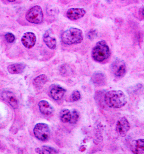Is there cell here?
Returning <instances> with one entry per match:
<instances>
[{"mask_svg": "<svg viewBox=\"0 0 144 154\" xmlns=\"http://www.w3.org/2000/svg\"><path fill=\"white\" fill-rule=\"evenodd\" d=\"M104 102L106 105L114 109L124 107L127 103V98L123 91L111 90L108 91L104 95Z\"/></svg>", "mask_w": 144, "mask_h": 154, "instance_id": "cell-1", "label": "cell"}, {"mask_svg": "<svg viewBox=\"0 0 144 154\" xmlns=\"http://www.w3.org/2000/svg\"><path fill=\"white\" fill-rule=\"evenodd\" d=\"M83 39L82 30L75 27H71L66 29L61 35L62 43L66 45L79 44L82 42Z\"/></svg>", "mask_w": 144, "mask_h": 154, "instance_id": "cell-2", "label": "cell"}, {"mask_svg": "<svg viewBox=\"0 0 144 154\" xmlns=\"http://www.w3.org/2000/svg\"><path fill=\"white\" fill-rule=\"evenodd\" d=\"M110 56V48L106 42L102 40L97 42L92 51V58L96 62L102 63Z\"/></svg>", "mask_w": 144, "mask_h": 154, "instance_id": "cell-3", "label": "cell"}, {"mask_svg": "<svg viewBox=\"0 0 144 154\" xmlns=\"http://www.w3.org/2000/svg\"><path fill=\"white\" fill-rule=\"evenodd\" d=\"M26 19L28 22L39 24L43 20V13L41 8L39 5H35L30 8L26 15Z\"/></svg>", "mask_w": 144, "mask_h": 154, "instance_id": "cell-4", "label": "cell"}, {"mask_svg": "<svg viewBox=\"0 0 144 154\" xmlns=\"http://www.w3.org/2000/svg\"><path fill=\"white\" fill-rule=\"evenodd\" d=\"M34 134L37 139L41 141L48 140L50 136V129L47 124L44 123H38L34 128Z\"/></svg>", "mask_w": 144, "mask_h": 154, "instance_id": "cell-5", "label": "cell"}, {"mask_svg": "<svg viewBox=\"0 0 144 154\" xmlns=\"http://www.w3.org/2000/svg\"><path fill=\"white\" fill-rule=\"evenodd\" d=\"M111 70L116 77H123L126 72L125 63L122 60L117 59L111 65Z\"/></svg>", "mask_w": 144, "mask_h": 154, "instance_id": "cell-6", "label": "cell"}, {"mask_svg": "<svg viewBox=\"0 0 144 154\" xmlns=\"http://www.w3.org/2000/svg\"><path fill=\"white\" fill-rule=\"evenodd\" d=\"M130 129V124L127 119L123 117L118 120L116 124L117 133L122 137L125 136Z\"/></svg>", "mask_w": 144, "mask_h": 154, "instance_id": "cell-7", "label": "cell"}, {"mask_svg": "<svg viewBox=\"0 0 144 154\" xmlns=\"http://www.w3.org/2000/svg\"><path fill=\"white\" fill-rule=\"evenodd\" d=\"M66 90L58 84H53L50 87L49 94L51 98L55 100H60L63 97Z\"/></svg>", "mask_w": 144, "mask_h": 154, "instance_id": "cell-8", "label": "cell"}, {"mask_svg": "<svg viewBox=\"0 0 144 154\" xmlns=\"http://www.w3.org/2000/svg\"><path fill=\"white\" fill-rule=\"evenodd\" d=\"M86 14V11L84 8H72L66 12V16L70 20H77L83 17Z\"/></svg>", "mask_w": 144, "mask_h": 154, "instance_id": "cell-9", "label": "cell"}, {"mask_svg": "<svg viewBox=\"0 0 144 154\" xmlns=\"http://www.w3.org/2000/svg\"><path fill=\"white\" fill-rule=\"evenodd\" d=\"M1 97L3 100L7 102V103L11 106L12 108L16 109L18 107V100L13 92L11 91H4L1 94Z\"/></svg>", "mask_w": 144, "mask_h": 154, "instance_id": "cell-10", "label": "cell"}, {"mask_svg": "<svg viewBox=\"0 0 144 154\" xmlns=\"http://www.w3.org/2000/svg\"><path fill=\"white\" fill-rule=\"evenodd\" d=\"M21 41L25 48L27 49H31L34 46L36 43V37L34 33L27 32L23 35Z\"/></svg>", "mask_w": 144, "mask_h": 154, "instance_id": "cell-11", "label": "cell"}, {"mask_svg": "<svg viewBox=\"0 0 144 154\" xmlns=\"http://www.w3.org/2000/svg\"><path fill=\"white\" fill-rule=\"evenodd\" d=\"M131 151L133 154H144V139H137L132 141Z\"/></svg>", "mask_w": 144, "mask_h": 154, "instance_id": "cell-12", "label": "cell"}, {"mask_svg": "<svg viewBox=\"0 0 144 154\" xmlns=\"http://www.w3.org/2000/svg\"><path fill=\"white\" fill-rule=\"evenodd\" d=\"M38 106L40 112L43 115L49 116L54 112V107L46 100H41L38 103Z\"/></svg>", "mask_w": 144, "mask_h": 154, "instance_id": "cell-13", "label": "cell"}, {"mask_svg": "<svg viewBox=\"0 0 144 154\" xmlns=\"http://www.w3.org/2000/svg\"><path fill=\"white\" fill-rule=\"evenodd\" d=\"M43 41L49 49H54L57 46V40L54 36L51 35L50 30L47 31L43 36Z\"/></svg>", "mask_w": 144, "mask_h": 154, "instance_id": "cell-14", "label": "cell"}, {"mask_svg": "<svg viewBox=\"0 0 144 154\" xmlns=\"http://www.w3.org/2000/svg\"><path fill=\"white\" fill-rule=\"evenodd\" d=\"M26 68V65L24 63H12L8 66V70L9 73L16 75L20 74L24 72Z\"/></svg>", "mask_w": 144, "mask_h": 154, "instance_id": "cell-15", "label": "cell"}, {"mask_svg": "<svg viewBox=\"0 0 144 154\" xmlns=\"http://www.w3.org/2000/svg\"><path fill=\"white\" fill-rule=\"evenodd\" d=\"M35 152L38 154H58L59 151L53 147L50 146H42L35 149Z\"/></svg>", "mask_w": 144, "mask_h": 154, "instance_id": "cell-16", "label": "cell"}, {"mask_svg": "<svg viewBox=\"0 0 144 154\" xmlns=\"http://www.w3.org/2000/svg\"><path fill=\"white\" fill-rule=\"evenodd\" d=\"M60 117L61 121L64 123H68L70 121L72 112L68 109H63L60 114Z\"/></svg>", "mask_w": 144, "mask_h": 154, "instance_id": "cell-17", "label": "cell"}, {"mask_svg": "<svg viewBox=\"0 0 144 154\" xmlns=\"http://www.w3.org/2000/svg\"><path fill=\"white\" fill-rule=\"evenodd\" d=\"M92 81L95 84L101 85L105 82L104 75L102 73H95L92 77Z\"/></svg>", "mask_w": 144, "mask_h": 154, "instance_id": "cell-18", "label": "cell"}, {"mask_svg": "<svg viewBox=\"0 0 144 154\" xmlns=\"http://www.w3.org/2000/svg\"><path fill=\"white\" fill-rule=\"evenodd\" d=\"M48 81V78L45 75H41L35 77L34 80V84L37 87H39L46 84Z\"/></svg>", "mask_w": 144, "mask_h": 154, "instance_id": "cell-19", "label": "cell"}, {"mask_svg": "<svg viewBox=\"0 0 144 154\" xmlns=\"http://www.w3.org/2000/svg\"><path fill=\"white\" fill-rule=\"evenodd\" d=\"M71 112H72V117L69 123H70L71 124H75L77 122L79 119V114L75 110H73Z\"/></svg>", "mask_w": 144, "mask_h": 154, "instance_id": "cell-20", "label": "cell"}, {"mask_svg": "<svg viewBox=\"0 0 144 154\" xmlns=\"http://www.w3.org/2000/svg\"><path fill=\"white\" fill-rule=\"evenodd\" d=\"M81 98V94L80 91L75 90L73 92V93L71 95L70 97V99L72 102H76L80 100Z\"/></svg>", "mask_w": 144, "mask_h": 154, "instance_id": "cell-21", "label": "cell"}, {"mask_svg": "<svg viewBox=\"0 0 144 154\" xmlns=\"http://www.w3.org/2000/svg\"><path fill=\"white\" fill-rule=\"evenodd\" d=\"M5 38L7 42L9 43H12L15 41V36L11 32H8L5 35Z\"/></svg>", "mask_w": 144, "mask_h": 154, "instance_id": "cell-22", "label": "cell"}, {"mask_svg": "<svg viewBox=\"0 0 144 154\" xmlns=\"http://www.w3.org/2000/svg\"><path fill=\"white\" fill-rule=\"evenodd\" d=\"M97 36V32L95 29H90L87 34V37L90 40H93Z\"/></svg>", "mask_w": 144, "mask_h": 154, "instance_id": "cell-23", "label": "cell"}, {"mask_svg": "<svg viewBox=\"0 0 144 154\" xmlns=\"http://www.w3.org/2000/svg\"><path fill=\"white\" fill-rule=\"evenodd\" d=\"M141 14H142V17H144V8L142 9V11H141Z\"/></svg>", "mask_w": 144, "mask_h": 154, "instance_id": "cell-24", "label": "cell"}, {"mask_svg": "<svg viewBox=\"0 0 144 154\" xmlns=\"http://www.w3.org/2000/svg\"><path fill=\"white\" fill-rule=\"evenodd\" d=\"M8 2H14L16 0H7Z\"/></svg>", "mask_w": 144, "mask_h": 154, "instance_id": "cell-25", "label": "cell"}, {"mask_svg": "<svg viewBox=\"0 0 144 154\" xmlns=\"http://www.w3.org/2000/svg\"><path fill=\"white\" fill-rule=\"evenodd\" d=\"M122 1H124V0H122Z\"/></svg>", "mask_w": 144, "mask_h": 154, "instance_id": "cell-26", "label": "cell"}]
</instances>
